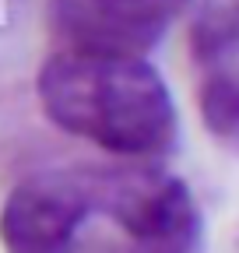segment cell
Here are the masks:
<instances>
[{"label":"cell","instance_id":"1","mask_svg":"<svg viewBox=\"0 0 239 253\" xmlns=\"http://www.w3.org/2000/svg\"><path fill=\"white\" fill-rule=\"evenodd\" d=\"M190 186L159 162H81L25 176L0 208L4 253H200Z\"/></svg>","mask_w":239,"mask_h":253},{"label":"cell","instance_id":"2","mask_svg":"<svg viewBox=\"0 0 239 253\" xmlns=\"http://www.w3.org/2000/svg\"><path fill=\"white\" fill-rule=\"evenodd\" d=\"M36 95L53 126L116 158L159 162L179 144L176 99L148 56L64 46L42 60Z\"/></svg>","mask_w":239,"mask_h":253},{"label":"cell","instance_id":"3","mask_svg":"<svg viewBox=\"0 0 239 253\" xmlns=\"http://www.w3.org/2000/svg\"><path fill=\"white\" fill-rule=\"evenodd\" d=\"M190 0H49V25L64 46L148 56Z\"/></svg>","mask_w":239,"mask_h":253},{"label":"cell","instance_id":"4","mask_svg":"<svg viewBox=\"0 0 239 253\" xmlns=\"http://www.w3.org/2000/svg\"><path fill=\"white\" fill-rule=\"evenodd\" d=\"M197 102H200V116L207 130L218 141L239 148V71L225 67V63L207 67Z\"/></svg>","mask_w":239,"mask_h":253},{"label":"cell","instance_id":"5","mask_svg":"<svg viewBox=\"0 0 239 253\" xmlns=\"http://www.w3.org/2000/svg\"><path fill=\"white\" fill-rule=\"evenodd\" d=\"M194 60L211 67L239 49V0H207L190 28Z\"/></svg>","mask_w":239,"mask_h":253}]
</instances>
